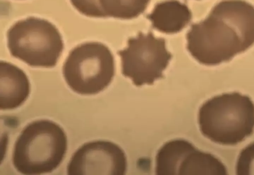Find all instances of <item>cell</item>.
<instances>
[{
    "mask_svg": "<svg viewBox=\"0 0 254 175\" xmlns=\"http://www.w3.org/2000/svg\"><path fill=\"white\" fill-rule=\"evenodd\" d=\"M127 162L117 144L98 140L86 143L72 156L67 168L69 175H124Z\"/></svg>",
    "mask_w": 254,
    "mask_h": 175,
    "instance_id": "52a82bcc",
    "label": "cell"
},
{
    "mask_svg": "<svg viewBox=\"0 0 254 175\" xmlns=\"http://www.w3.org/2000/svg\"><path fill=\"white\" fill-rule=\"evenodd\" d=\"M226 174L227 169L219 160L194 146L184 157L178 173V175Z\"/></svg>",
    "mask_w": 254,
    "mask_h": 175,
    "instance_id": "30bf717a",
    "label": "cell"
},
{
    "mask_svg": "<svg viewBox=\"0 0 254 175\" xmlns=\"http://www.w3.org/2000/svg\"><path fill=\"white\" fill-rule=\"evenodd\" d=\"M236 171L239 175H254V143L245 147L239 154Z\"/></svg>",
    "mask_w": 254,
    "mask_h": 175,
    "instance_id": "4fadbf2b",
    "label": "cell"
},
{
    "mask_svg": "<svg viewBox=\"0 0 254 175\" xmlns=\"http://www.w3.org/2000/svg\"><path fill=\"white\" fill-rule=\"evenodd\" d=\"M154 28L166 33H174L182 30L190 21L191 13L185 4L176 0L157 4L147 17Z\"/></svg>",
    "mask_w": 254,
    "mask_h": 175,
    "instance_id": "9c48e42d",
    "label": "cell"
},
{
    "mask_svg": "<svg viewBox=\"0 0 254 175\" xmlns=\"http://www.w3.org/2000/svg\"><path fill=\"white\" fill-rule=\"evenodd\" d=\"M187 48L200 63L227 61L254 43V6L243 0H224L187 35Z\"/></svg>",
    "mask_w": 254,
    "mask_h": 175,
    "instance_id": "6da1fadb",
    "label": "cell"
},
{
    "mask_svg": "<svg viewBox=\"0 0 254 175\" xmlns=\"http://www.w3.org/2000/svg\"><path fill=\"white\" fill-rule=\"evenodd\" d=\"M198 121L201 133L212 141L235 145L254 130V104L237 92L217 96L201 106Z\"/></svg>",
    "mask_w": 254,
    "mask_h": 175,
    "instance_id": "7a4b0ae2",
    "label": "cell"
},
{
    "mask_svg": "<svg viewBox=\"0 0 254 175\" xmlns=\"http://www.w3.org/2000/svg\"><path fill=\"white\" fill-rule=\"evenodd\" d=\"M0 77V110L18 107L30 93V83L26 75L16 66L1 61Z\"/></svg>",
    "mask_w": 254,
    "mask_h": 175,
    "instance_id": "ba28073f",
    "label": "cell"
},
{
    "mask_svg": "<svg viewBox=\"0 0 254 175\" xmlns=\"http://www.w3.org/2000/svg\"><path fill=\"white\" fill-rule=\"evenodd\" d=\"M67 144L64 130L56 123L34 121L25 127L15 143L13 165L24 175L51 173L63 160Z\"/></svg>",
    "mask_w": 254,
    "mask_h": 175,
    "instance_id": "3957f363",
    "label": "cell"
},
{
    "mask_svg": "<svg viewBox=\"0 0 254 175\" xmlns=\"http://www.w3.org/2000/svg\"><path fill=\"white\" fill-rule=\"evenodd\" d=\"M193 147L191 143L183 139H175L166 143L156 155V174L178 175L184 157Z\"/></svg>",
    "mask_w": 254,
    "mask_h": 175,
    "instance_id": "8fae6325",
    "label": "cell"
},
{
    "mask_svg": "<svg viewBox=\"0 0 254 175\" xmlns=\"http://www.w3.org/2000/svg\"><path fill=\"white\" fill-rule=\"evenodd\" d=\"M7 38L11 55L32 66H55L64 47L55 26L35 17L16 22L7 31Z\"/></svg>",
    "mask_w": 254,
    "mask_h": 175,
    "instance_id": "277c9868",
    "label": "cell"
},
{
    "mask_svg": "<svg viewBox=\"0 0 254 175\" xmlns=\"http://www.w3.org/2000/svg\"><path fill=\"white\" fill-rule=\"evenodd\" d=\"M72 5L81 13L93 17H105L99 0H70Z\"/></svg>",
    "mask_w": 254,
    "mask_h": 175,
    "instance_id": "5bb4252c",
    "label": "cell"
},
{
    "mask_svg": "<svg viewBox=\"0 0 254 175\" xmlns=\"http://www.w3.org/2000/svg\"><path fill=\"white\" fill-rule=\"evenodd\" d=\"M149 0H99L105 17L131 19L146 8Z\"/></svg>",
    "mask_w": 254,
    "mask_h": 175,
    "instance_id": "7c38bea8",
    "label": "cell"
},
{
    "mask_svg": "<svg viewBox=\"0 0 254 175\" xmlns=\"http://www.w3.org/2000/svg\"><path fill=\"white\" fill-rule=\"evenodd\" d=\"M122 58V73L137 86L152 84L163 76L172 55L165 41L149 32H139L128 40L127 47L118 52Z\"/></svg>",
    "mask_w": 254,
    "mask_h": 175,
    "instance_id": "8992f818",
    "label": "cell"
},
{
    "mask_svg": "<svg viewBox=\"0 0 254 175\" xmlns=\"http://www.w3.org/2000/svg\"><path fill=\"white\" fill-rule=\"evenodd\" d=\"M113 55L105 45L96 42L82 44L69 53L63 68L65 80L75 92L94 95L111 83L114 75Z\"/></svg>",
    "mask_w": 254,
    "mask_h": 175,
    "instance_id": "5b68a950",
    "label": "cell"
}]
</instances>
